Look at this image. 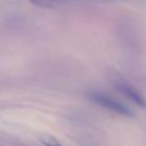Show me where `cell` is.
Returning a JSON list of instances; mask_svg holds the SVG:
<instances>
[{
  "mask_svg": "<svg viewBox=\"0 0 146 146\" xmlns=\"http://www.w3.org/2000/svg\"><path fill=\"white\" fill-rule=\"evenodd\" d=\"M88 96L94 103H96L103 107H106V108H108V110H111L117 114H121L124 116H132L133 115V112L128 106H125L124 104L120 103L119 100L112 98L111 96H108L106 94H103L99 91H90Z\"/></svg>",
  "mask_w": 146,
  "mask_h": 146,
  "instance_id": "cell-1",
  "label": "cell"
},
{
  "mask_svg": "<svg viewBox=\"0 0 146 146\" xmlns=\"http://www.w3.org/2000/svg\"><path fill=\"white\" fill-rule=\"evenodd\" d=\"M113 84H114V87L121 94H123L128 99H130L131 102H133L137 106H139V107H146V104H145V100L143 99V97L131 86L124 83L123 81H114Z\"/></svg>",
  "mask_w": 146,
  "mask_h": 146,
  "instance_id": "cell-2",
  "label": "cell"
},
{
  "mask_svg": "<svg viewBox=\"0 0 146 146\" xmlns=\"http://www.w3.org/2000/svg\"><path fill=\"white\" fill-rule=\"evenodd\" d=\"M41 143L44 144V145H48V146H52V145H59V141L56 140V138L54 136H50V135H44L40 138Z\"/></svg>",
  "mask_w": 146,
  "mask_h": 146,
  "instance_id": "cell-4",
  "label": "cell"
},
{
  "mask_svg": "<svg viewBox=\"0 0 146 146\" xmlns=\"http://www.w3.org/2000/svg\"><path fill=\"white\" fill-rule=\"evenodd\" d=\"M30 2H32L33 5L38 6V7H43V8H49V7H54L57 3H60L63 1L66 0H29Z\"/></svg>",
  "mask_w": 146,
  "mask_h": 146,
  "instance_id": "cell-3",
  "label": "cell"
}]
</instances>
